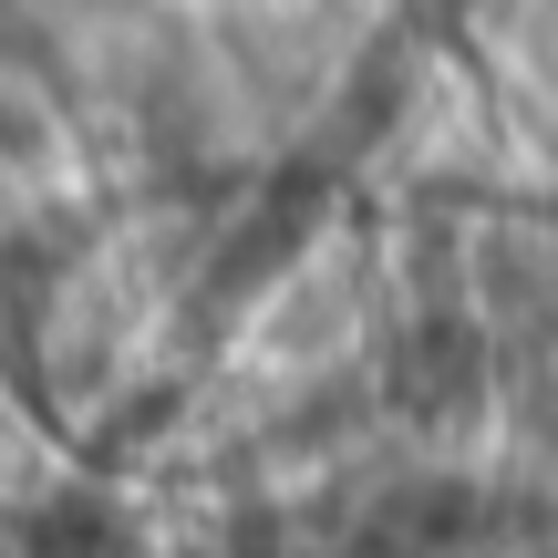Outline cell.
I'll return each mask as SVG.
<instances>
[{
    "mask_svg": "<svg viewBox=\"0 0 558 558\" xmlns=\"http://www.w3.org/2000/svg\"><path fill=\"white\" fill-rule=\"evenodd\" d=\"M393 393H403V414H424V424H456L465 403H476V331H456L445 311H424L414 331H403Z\"/></svg>",
    "mask_w": 558,
    "mask_h": 558,
    "instance_id": "6da1fadb",
    "label": "cell"
}]
</instances>
